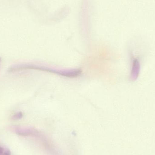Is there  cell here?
Wrapping results in <instances>:
<instances>
[{"instance_id": "obj_1", "label": "cell", "mask_w": 155, "mask_h": 155, "mask_svg": "<svg viewBox=\"0 0 155 155\" xmlns=\"http://www.w3.org/2000/svg\"><path fill=\"white\" fill-rule=\"evenodd\" d=\"M140 65L139 61L137 59H135L133 62L131 77L133 80L137 79L140 72Z\"/></svg>"}, {"instance_id": "obj_5", "label": "cell", "mask_w": 155, "mask_h": 155, "mask_svg": "<svg viewBox=\"0 0 155 155\" xmlns=\"http://www.w3.org/2000/svg\"><path fill=\"white\" fill-rule=\"evenodd\" d=\"M1 61H2V58L0 57V63H1Z\"/></svg>"}, {"instance_id": "obj_3", "label": "cell", "mask_w": 155, "mask_h": 155, "mask_svg": "<svg viewBox=\"0 0 155 155\" xmlns=\"http://www.w3.org/2000/svg\"><path fill=\"white\" fill-rule=\"evenodd\" d=\"M3 155H11V152L9 150H6L4 152Z\"/></svg>"}, {"instance_id": "obj_4", "label": "cell", "mask_w": 155, "mask_h": 155, "mask_svg": "<svg viewBox=\"0 0 155 155\" xmlns=\"http://www.w3.org/2000/svg\"><path fill=\"white\" fill-rule=\"evenodd\" d=\"M4 153V149L2 147H0V155H3Z\"/></svg>"}, {"instance_id": "obj_2", "label": "cell", "mask_w": 155, "mask_h": 155, "mask_svg": "<svg viewBox=\"0 0 155 155\" xmlns=\"http://www.w3.org/2000/svg\"><path fill=\"white\" fill-rule=\"evenodd\" d=\"M23 117V114L21 112H18L15 113L13 115L12 118L14 120H18L21 119Z\"/></svg>"}]
</instances>
